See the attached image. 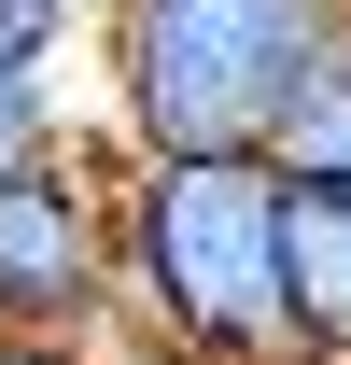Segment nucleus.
I'll use <instances>...</instances> for the list:
<instances>
[{
	"mask_svg": "<svg viewBox=\"0 0 351 365\" xmlns=\"http://www.w3.org/2000/svg\"><path fill=\"white\" fill-rule=\"evenodd\" d=\"M267 155H113V351L127 365H267Z\"/></svg>",
	"mask_w": 351,
	"mask_h": 365,
	"instance_id": "nucleus-1",
	"label": "nucleus"
},
{
	"mask_svg": "<svg viewBox=\"0 0 351 365\" xmlns=\"http://www.w3.org/2000/svg\"><path fill=\"white\" fill-rule=\"evenodd\" d=\"M351 0H98L113 155H267Z\"/></svg>",
	"mask_w": 351,
	"mask_h": 365,
	"instance_id": "nucleus-2",
	"label": "nucleus"
},
{
	"mask_svg": "<svg viewBox=\"0 0 351 365\" xmlns=\"http://www.w3.org/2000/svg\"><path fill=\"white\" fill-rule=\"evenodd\" d=\"M0 337L113 351V155L56 140L29 169H0Z\"/></svg>",
	"mask_w": 351,
	"mask_h": 365,
	"instance_id": "nucleus-3",
	"label": "nucleus"
},
{
	"mask_svg": "<svg viewBox=\"0 0 351 365\" xmlns=\"http://www.w3.org/2000/svg\"><path fill=\"white\" fill-rule=\"evenodd\" d=\"M267 281H281V351L351 365V182L337 169H281V197H267Z\"/></svg>",
	"mask_w": 351,
	"mask_h": 365,
	"instance_id": "nucleus-4",
	"label": "nucleus"
},
{
	"mask_svg": "<svg viewBox=\"0 0 351 365\" xmlns=\"http://www.w3.org/2000/svg\"><path fill=\"white\" fill-rule=\"evenodd\" d=\"M85 29V0H0V169H29L71 140V98H56V56Z\"/></svg>",
	"mask_w": 351,
	"mask_h": 365,
	"instance_id": "nucleus-5",
	"label": "nucleus"
},
{
	"mask_svg": "<svg viewBox=\"0 0 351 365\" xmlns=\"http://www.w3.org/2000/svg\"><path fill=\"white\" fill-rule=\"evenodd\" d=\"M267 169H337V182H351V29H337V56L309 71V98L281 113V140H267Z\"/></svg>",
	"mask_w": 351,
	"mask_h": 365,
	"instance_id": "nucleus-6",
	"label": "nucleus"
},
{
	"mask_svg": "<svg viewBox=\"0 0 351 365\" xmlns=\"http://www.w3.org/2000/svg\"><path fill=\"white\" fill-rule=\"evenodd\" d=\"M0 365H113V351H85V337H0Z\"/></svg>",
	"mask_w": 351,
	"mask_h": 365,
	"instance_id": "nucleus-7",
	"label": "nucleus"
},
{
	"mask_svg": "<svg viewBox=\"0 0 351 365\" xmlns=\"http://www.w3.org/2000/svg\"><path fill=\"white\" fill-rule=\"evenodd\" d=\"M267 365H295V351H267Z\"/></svg>",
	"mask_w": 351,
	"mask_h": 365,
	"instance_id": "nucleus-8",
	"label": "nucleus"
}]
</instances>
